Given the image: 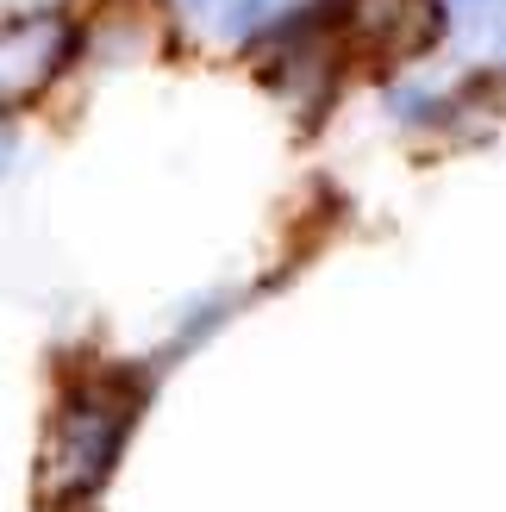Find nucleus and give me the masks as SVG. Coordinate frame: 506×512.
Segmentation results:
<instances>
[{
    "mask_svg": "<svg viewBox=\"0 0 506 512\" xmlns=\"http://www.w3.org/2000/svg\"><path fill=\"white\" fill-rule=\"evenodd\" d=\"M132 431V400L119 388H75L44 425L38 444V500L50 512H69L107 488V475Z\"/></svg>",
    "mask_w": 506,
    "mask_h": 512,
    "instance_id": "obj_1",
    "label": "nucleus"
},
{
    "mask_svg": "<svg viewBox=\"0 0 506 512\" xmlns=\"http://www.w3.org/2000/svg\"><path fill=\"white\" fill-rule=\"evenodd\" d=\"M75 50V19L69 13H13L0 19V113L38 100L63 75Z\"/></svg>",
    "mask_w": 506,
    "mask_h": 512,
    "instance_id": "obj_2",
    "label": "nucleus"
},
{
    "mask_svg": "<svg viewBox=\"0 0 506 512\" xmlns=\"http://www.w3.org/2000/svg\"><path fill=\"white\" fill-rule=\"evenodd\" d=\"M500 57H506V25H500Z\"/></svg>",
    "mask_w": 506,
    "mask_h": 512,
    "instance_id": "obj_5",
    "label": "nucleus"
},
{
    "mask_svg": "<svg viewBox=\"0 0 506 512\" xmlns=\"http://www.w3.org/2000/svg\"><path fill=\"white\" fill-rule=\"evenodd\" d=\"M13 157H19V138L7 132V125H0V175H7V169H13Z\"/></svg>",
    "mask_w": 506,
    "mask_h": 512,
    "instance_id": "obj_4",
    "label": "nucleus"
},
{
    "mask_svg": "<svg viewBox=\"0 0 506 512\" xmlns=\"http://www.w3.org/2000/svg\"><path fill=\"white\" fill-rule=\"evenodd\" d=\"M338 25L357 50L400 63L444 38V7L438 0H338Z\"/></svg>",
    "mask_w": 506,
    "mask_h": 512,
    "instance_id": "obj_3",
    "label": "nucleus"
}]
</instances>
